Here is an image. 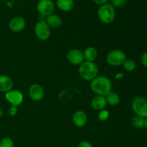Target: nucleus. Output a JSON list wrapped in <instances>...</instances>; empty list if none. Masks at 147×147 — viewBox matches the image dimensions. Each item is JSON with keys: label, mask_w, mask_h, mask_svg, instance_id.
Returning a JSON list of instances; mask_svg holds the SVG:
<instances>
[{"label": "nucleus", "mask_w": 147, "mask_h": 147, "mask_svg": "<svg viewBox=\"0 0 147 147\" xmlns=\"http://www.w3.org/2000/svg\"><path fill=\"white\" fill-rule=\"evenodd\" d=\"M141 63L143 65V66L147 67V51L145 52L141 57Z\"/></svg>", "instance_id": "26"}, {"label": "nucleus", "mask_w": 147, "mask_h": 147, "mask_svg": "<svg viewBox=\"0 0 147 147\" xmlns=\"http://www.w3.org/2000/svg\"><path fill=\"white\" fill-rule=\"evenodd\" d=\"M87 115L83 111H77L73 113V122L77 127H83L87 123Z\"/></svg>", "instance_id": "13"}, {"label": "nucleus", "mask_w": 147, "mask_h": 147, "mask_svg": "<svg viewBox=\"0 0 147 147\" xmlns=\"http://www.w3.org/2000/svg\"><path fill=\"white\" fill-rule=\"evenodd\" d=\"M90 105L95 111H101L106 108L107 102L105 96H96L92 99Z\"/></svg>", "instance_id": "14"}, {"label": "nucleus", "mask_w": 147, "mask_h": 147, "mask_svg": "<svg viewBox=\"0 0 147 147\" xmlns=\"http://www.w3.org/2000/svg\"><path fill=\"white\" fill-rule=\"evenodd\" d=\"M26 27V21L20 16L14 17L9 22V28L14 32H20Z\"/></svg>", "instance_id": "11"}, {"label": "nucleus", "mask_w": 147, "mask_h": 147, "mask_svg": "<svg viewBox=\"0 0 147 147\" xmlns=\"http://www.w3.org/2000/svg\"><path fill=\"white\" fill-rule=\"evenodd\" d=\"M98 119L101 121H106L109 117V113L108 111L106 110H101L100 111V113H98Z\"/></svg>", "instance_id": "23"}, {"label": "nucleus", "mask_w": 147, "mask_h": 147, "mask_svg": "<svg viewBox=\"0 0 147 147\" xmlns=\"http://www.w3.org/2000/svg\"><path fill=\"white\" fill-rule=\"evenodd\" d=\"M29 95L32 100L34 101H40L44 98L45 91L43 88L37 83H34L30 86Z\"/></svg>", "instance_id": "10"}, {"label": "nucleus", "mask_w": 147, "mask_h": 147, "mask_svg": "<svg viewBox=\"0 0 147 147\" xmlns=\"http://www.w3.org/2000/svg\"><path fill=\"white\" fill-rule=\"evenodd\" d=\"M111 1V5L114 8H122L127 3V0H110Z\"/></svg>", "instance_id": "22"}, {"label": "nucleus", "mask_w": 147, "mask_h": 147, "mask_svg": "<svg viewBox=\"0 0 147 147\" xmlns=\"http://www.w3.org/2000/svg\"><path fill=\"white\" fill-rule=\"evenodd\" d=\"M100 21L104 24H109L113 22L116 18L115 8L111 4H106L100 6L97 11Z\"/></svg>", "instance_id": "3"}, {"label": "nucleus", "mask_w": 147, "mask_h": 147, "mask_svg": "<svg viewBox=\"0 0 147 147\" xmlns=\"http://www.w3.org/2000/svg\"><path fill=\"white\" fill-rule=\"evenodd\" d=\"M46 23L48 24L50 28L58 29L63 24V20L58 15L55 14H52L46 17Z\"/></svg>", "instance_id": "15"}, {"label": "nucleus", "mask_w": 147, "mask_h": 147, "mask_svg": "<svg viewBox=\"0 0 147 147\" xmlns=\"http://www.w3.org/2000/svg\"><path fill=\"white\" fill-rule=\"evenodd\" d=\"M55 5L53 0H40L37 4V10L42 16L47 17L53 14Z\"/></svg>", "instance_id": "7"}, {"label": "nucleus", "mask_w": 147, "mask_h": 147, "mask_svg": "<svg viewBox=\"0 0 147 147\" xmlns=\"http://www.w3.org/2000/svg\"><path fill=\"white\" fill-rule=\"evenodd\" d=\"M67 60L73 65H80L85 61L83 52L78 49H72L67 53Z\"/></svg>", "instance_id": "9"}, {"label": "nucleus", "mask_w": 147, "mask_h": 147, "mask_svg": "<svg viewBox=\"0 0 147 147\" xmlns=\"http://www.w3.org/2000/svg\"><path fill=\"white\" fill-rule=\"evenodd\" d=\"M132 124L134 127L137 128V129H142V128L144 127L145 124V118L139 116H135L132 119Z\"/></svg>", "instance_id": "19"}, {"label": "nucleus", "mask_w": 147, "mask_h": 147, "mask_svg": "<svg viewBox=\"0 0 147 147\" xmlns=\"http://www.w3.org/2000/svg\"><path fill=\"white\" fill-rule=\"evenodd\" d=\"M2 116H3V111H2V109L0 108V118H1Z\"/></svg>", "instance_id": "29"}, {"label": "nucleus", "mask_w": 147, "mask_h": 147, "mask_svg": "<svg viewBox=\"0 0 147 147\" xmlns=\"http://www.w3.org/2000/svg\"><path fill=\"white\" fill-rule=\"evenodd\" d=\"M78 147H93V144L88 141H82L79 143Z\"/></svg>", "instance_id": "25"}, {"label": "nucleus", "mask_w": 147, "mask_h": 147, "mask_svg": "<svg viewBox=\"0 0 147 147\" xmlns=\"http://www.w3.org/2000/svg\"><path fill=\"white\" fill-rule=\"evenodd\" d=\"M93 3H95L96 4H98V5H103V4H107L108 1L109 0H92Z\"/></svg>", "instance_id": "27"}, {"label": "nucleus", "mask_w": 147, "mask_h": 147, "mask_svg": "<svg viewBox=\"0 0 147 147\" xmlns=\"http://www.w3.org/2000/svg\"><path fill=\"white\" fill-rule=\"evenodd\" d=\"M34 33L39 40L45 41L49 39L51 34L50 27L46 23L45 20H40L34 26Z\"/></svg>", "instance_id": "6"}, {"label": "nucleus", "mask_w": 147, "mask_h": 147, "mask_svg": "<svg viewBox=\"0 0 147 147\" xmlns=\"http://www.w3.org/2000/svg\"><path fill=\"white\" fill-rule=\"evenodd\" d=\"M106 100L107 102V104L111 105V106H116L120 102V97L119 94L116 93V92L111 91L110 93H108L106 96Z\"/></svg>", "instance_id": "18"}, {"label": "nucleus", "mask_w": 147, "mask_h": 147, "mask_svg": "<svg viewBox=\"0 0 147 147\" xmlns=\"http://www.w3.org/2000/svg\"><path fill=\"white\" fill-rule=\"evenodd\" d=\"M144 127L146 128V129L147 130V118L145 119V124H144Z\"/></svg>", "instance_id": "28"}, {"label": "nucleus", "mask_w": 147, "mask_h": 147, "mask_svg": "<svg viewBox=\"0 0 147 147\" xmlns=\"http://www.w3.org/2000/svg\"><path fill=\"white\" fill-rule=\"evenodd\" d=\"M14 82L12 79L6 75L0 76V92L6 93L7 92L12 90Z\"/></svg>", "instance_id": "12"}, {"label": "nucleus", "mask_w": 147, "mask_h": 147, "mask_svg": "<svg viewBox=\"0 0 147 147\" xmlns=\"http://www.w3.org/2000/svg\"><path fill=\"white\" fill-rule=\"evenodd\" d=\"M56 5L57 8L64 12L70 11L75 6L74 0H57Z\"/></svg>", "instance_id": "16"}, {"label": "nucleus", "mask_w": 147, "mask_h": 147, "mask_svg": "<svg viewBox=\"0 0 147 147\" xmlns=\"http://www.w3.org/2000/svg\"><path fill=\"white\" fill-rule=\"evenodd\" d=\"M126 60V54L121 50H113L108 53L106 61L111 66H120Z\"/></svg>", "instance_id": "5"}, {"label": "nucleus", "mask_w": 147, "mask_h": 147, "mask_svg": "<svg viewBox=\"0 0 147 147\" xmlns=\"http://www.w3.org/2000/svg\"><path fill=\"white\" fill-rule=\"evenodd\" d=\"M78 73L80 77L85 80L91 81L98 74V67L94 62L85 60L79 65Z\"/></svg>", "instance_id": "2"}, {"label": "nucleus", "mask_w": 147, "mask_h": 147, "mask_svg": "<svg viewBox=\"0 0 147 147\" xmlns=\"http://www.w3.org/2000/svg\"><path fill=\"white\" fill-rule=\"evenodd\" d=\"M132 109L136 116L147 118V98L143 96H138L133 100Z\"/></svg>", "instance_id": "4"}, {"label": "nucleus", "mask_w": 147, "mask_h": 147, "mask_svg": "<svg viewBox=\"0 0 147 147\" xmlns=\"http://www.w3.org/2000/svg\"><path fill=\"white\" fill-rule=\"evenodd\" d=\"M90 89L97 96H106L112 90L111 81L105 76H97L90 82Z\"/></svg>", "instance_id": "1"}, {"label": "nucleus", "mask_w": 147, "mask_h": 147, "mask_svg": "<svg viewBox=\"0 0 147 147\" xmlns=\"http://www.w3.org/2000/svg\"><path fill=\"white\" fill-rule=\"evenodd\" d=\"M122 65H123L125 70H126L128 72H132L135 70L136 65L134 60H131V59H126Z\"/></svg>", "instance_id": "20"}, {"label": "nucleus", "mask_w": 147, "mask_h": 147, "mask_svg": "<svg viewBox=\"0 0 147 147\" xmlns=\"http://www.w3.org/2000/svg\"><path fill=\"white\" fill-rule=\"evenodd\" d=\"M9 114L10 115V116H15V115L17 114V113H18V110H17V108L16 107V106H11V107L9 109Z\"/></svg>", "instance_id": "24"}, {"label": "nucleus", "mask_w": 147, "mask_h": 147, "mask_svg": "<svg viewBox=\"0 0 147 147\" xmlns=\"http://www.w3.org/2000/svg\"><path fill=\"white\" fill-rule=\"evenodd\" d=\"M14 144L9 137H4L0 141V147H14Z\"/></svg>", "instance_id": "21"}, {"label": "nucleus", "mask_w": 147, "mask_h": 147, "mask_svg": "<svg viewBox=\"0 0 147 147\" xmlns=\"http://www.w3.org/2000/svg\"><path fill=\"white\" fill-rule=\"evenodd\" d=\"M83 55L86 61L94 62L98 57V51L94 47H88L83 52Z\"/></svg>", "instance_id": "17"}, {"label": "nucleus", "mask_w": 147, "mask_h": 147, "mask_svg": "<svg viewBox=\"0 0 147 147\" xmlns=\"http://www.w3.org/2000/svg\"><path fill=\"white\" fill-rule=\"evenodd\" d=\"M4 98L12 106H16L21 105L24 100L23 93L19 90H11L7 92L4 95Z\"/></svg>", "instance_id": "8"}]
</instances>
